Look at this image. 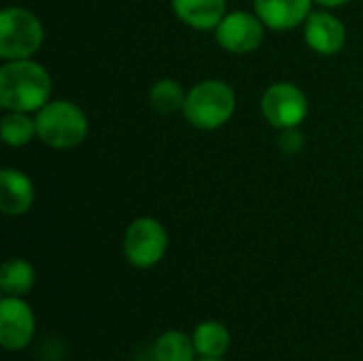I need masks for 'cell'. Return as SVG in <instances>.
<instances>
[{
    "label": "cell",
    "instance_id": "1",
    "mask_svg": "<svg viewBox=\"0 0 363 361\" xmlns=\"http://www.w3.org/2000/svg\"><path fill=\"white\" fill-rule=\"evenodd\" d=\"M51 96L49 72L28 60H13L0 68V104L13 113L40 111Z\"/></svg>",
    "mask_w": 363,
    "mask_h": 361
},
{
    "label": "cell",
    "instance_id": "2",
    "mask_svg": "<svg viewBox=\"0 0 363 361\" xmlns=\"http://www.w3.org/2000/svg\"><path fill=\"white\" fill-rule=\"evenodd\" d=\"M236 109V96L223 81H202L185 98L183 113L200 130H217L230 121Z\"/></svg>",
    "mask_w": 363,
    "mask_h": 361
},
{
    "label": "cell",
    "instance_id": "3",
    "mask_svg": "<svg viewBox=\"0 0 363 361\" xmlns=\"http://www.w3.org/2000/svg\"><path fill=\"white\" fill-rule=\"evenodd\" d=\"M38 138L55 149H70L85 140L87 117L85 113L66 100L47 102L36 115Z\"/></svg>",
    "mask_w": 363,
    "mask_h": 361
},
{
    "label": "cell",
    "instance_id": "4",
    "mask_svg": "<svg viewBox=\"0 0 363 361\" xmlns=\"http://www.w3.org/2000/svg\"><path fill=\"white\" fill-rule=\"evenodd\" d=\"M43 45V26L34 13L9 6L0 13V55L9 62L28 60Z\"/></svg>",
    "mask_w": 363,
    "mask_h": 361
},
{
    "label": "cell",
    "instance_id": "5",
    "mask_svg": "<svg viewBox=\"0 0 363 361\" xmlns=\"http://www.w3.org/2000/svg\"><path fill=\"white\" fill-rule=\"evenodd\" d=\"M168 249V234L164 226L157 219L140 217L130 223L125 238H123V251L128 262L134 268H153L162 262Z\"/></svg>",
    "mask_w": 363,
    "mask_h": 361
},
{
    "label": "cell",
    "instance_id": "6",
    "mask_svg": "<svg viewBox=\"0 0 363 361\" xmlns=\"http://www.w3.org/2000/svg\"><path fill=\"white\" fill-rule=\"evenodd\" d=\"M264 117L281 130L298 128L308 115L306 96L294 83H277L266 89L262 98Z\"/></svg>",
    "mask_w": 363,
    "mask_h": 361
},
{
    "label": "cell",
    "instance_id": "7",
    "mask_svg": "<svg viewBox=\"0 0 363 361\" xmlns=\"http://www.w3.org/2000/svg\"><path fill=\"white\" fill-rule=\"evenodd\" d=\"M34 313L23 300L6 296L0 302V345L6 351L26 349L34 338Z\"/></svg>",
    "mask_w": 363,
    "mask_h": 361
},
{
    "label": "cell",
    "instance_id": "8",
    "mask_svg": "<svg viewBox=\"0 0 363 361\" xmlns=\"http://www.w3.org/2000/svg\"><path fill=\"white\" fill-rule=\"evenodd\" d=\"M264 40V21L257 15L238 11L225 15L217 26V43L232 53H249Z\"/></svg>",
    "mask_w": 363,
    "mask_h": 361
},
{
    "label": "cell",
    "instance_id": "9",
    "mask_svg": "<svg viewBox=\"0 0 363 361\" xmlns=\"http://www.w3.org/2000/svg\"><path fill=\"white\" fill-rule=\"evenodd\" d=\"M304 38L313 51L321 55H334L342 49L347 30L342 21L330 13H311L306 19Z\"/></svg>",
    "mask_w": 363,
    "mask_h": 361
},
{
    "label": "cell",
    "instance_id": "10",
    "mask_svg": "<svg viewBox=\"0 0 363 361\" xmlns=\"http://www.w3.org/2000/svg\"><path fill=\"white\" fill-rule=\"evenodd\" d=\"M313 0H255V13L272 30H289L311 15Z\"/></svg>",
    "mask_w": 363,
    "mask_h": 361
},
{
    "label": "cell",
    "instance_id": "11",
    "mask_svg": "<svg viewBox=\"0 0 363 361\" xmlns=\"http://www.w3.org/2000/svg\"><path fill=\"white\" fill-rule=\"evenodd\" d=\"M34 204V183L19 170L0 172V209L4 215H23Z\"/></svg>",
    "mask_w": 363,
    "mask_h": 361
},
{
    "label": "cell",
    "instance_id": "12",
    "mask_svg": "<svg viewBox=\"0 0 363 361\" xmlns=\"http://www.w3.org/2000/svg\"><path fill=\"white\" fill-rule=\"evenodd\" d=\"M172 6L179 19L196 30L217 28L225 17V0H172Z\"/></svg>",
    "mask_w": 363,
    "mask_h": 361
},
{
    "label": "cell",
    "instance_id": "13",
    "mask_svg": "<svg viewBox=\"0 0 363 361\" xmlns=\"http://www.w3.org/2000/svg\"><path fill=\"white\" fill-rule=\"evenodd\" d=\"M34 283H36V272H34V266L30 262L13 257V260H6L2 264L0 289L4 291V296L21 298L34 289Z\"/></svg>",
    "mask_w": 363,
    "mask_h": 361
},
{
    "label": "cell",
    "instance_id": "14",
    "mask_svg": "<svg viewBox=\"0 0 363 361\" xmlns=\"http://www.w3.org/2000/svg\"><path fill=\"white\" fill-rule=\"evenodd\" d=\"M194 347L202 357H223L230 349V332L219 321H204L194 330Z\"/></svg>",
    "mask_w": 363,
    "mask_h": 361
},
{
    "label": "cell",
    "instance_id": "15",
    "mask_svg": "<svg viewBox=\"0 0 363 361\" xmlns=\"http://www.w3.org/2000/svg\"><path fill=\"white\" fill-rule=\"evenodd\" d=\"M155 361H194L196 347L194 338L179 330H168L155 340Z\"/></svg>",
    "mask_w": 363,
    "mask_h": 361
},
{
    "label": "cell",
    "instance_id": "16",
    "mask_svg": "<svg viewBox=\"0 0 363 361\" xmlns=\"http://www.w3.org/2000/svg\"><path fill=\"white\" fill-rule=\"evenodd\" d=\"M36 134V119H30L26 113H9L2 119V140L9 147H23Z\"/></svg>",
    "mask_w": 363,
    "mask_h": 361
},
{
    "label": "cell",
    "instance_id": "17",
    "mask_svg": "<svg viewBox=\"0 0 363 361\" xmlns=\"http://www.w3.org/2000/svg\"><path fill=\"white\" fill-rule=\"evenodd\" d=\"M185 91L183 87L177 83V81H170V79H164V81H157L151 91H149V100H151V106L160 113H174L179 109L185 106Z\"/></svg>",
    "mask_w": 363,
    "mask_h": 361
},
{
    "label": "cell",
    "instance_id": "18",
    "mask_svg": "<svg viewBox=\"0 0 363 361\" xmlns=\"http://www.w3.org/2000/svg\"><path fill=\"white\" fill-rule=\"evenodd\" d=\"M279 145H281V149H283L285 153L294 155V153H298V151L302 149L304 138H302V134L298 132V128H289V130H283V134H281V138H279Z\"/></svg>",
    "mask_w": 363,
    "mask_h": 361
},
{
    "label": "cell",
    "instance_id": "19",
    "mask_svg": "<svg viewBox=\"0 0 363 361\" xmlns=\"http://www.w3.org/2000/svg\"><path fill=\"white\" fill-rule=\"evenodd\" d=\"M315 2H319L321 6H342V4H347L349 0H315Z\"/></svg>",
    "mask_w": 363,
    "mask_h": 361
},
{
    "label": "cell",
    "instance_id": "20",
    "mask_svg": "<svg viewBox=\"0 0 363 361\" xmlns=\"http://www.w3.org/2000/svg\"><path fill=\"white\" fill-rule=\"evenodd\" d=\"M200 361H223V357H202Z\"/></svg>",
    "mask_w": 363,
    "mask_h": 361
}]
</instances>
